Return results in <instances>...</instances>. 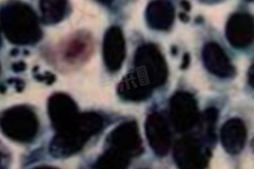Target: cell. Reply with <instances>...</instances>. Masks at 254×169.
Wrapping results in <instances>:
<instances>
[{"label": "cell", "instance_id": "cell-10", "mask_svg": "<svg viewBox=\"0 0 254 169\" xmlns=\"http://www.w3.org/2000/svg\"><path fill=\"white\" fill-rule=\"evenodd\" d=\"M103 60L111 72L118 71L126 57V42L120 27H111L105 33L103 44Z\"/></svg>", "mask_w": 254, "mask_h": 169}, {"label": "cell", "instance_id": "cell-16", "mask_svg": "<svg viewBox=\"0 0 254 169\" xmlns=\"http://www.w3.org/2000/svg\"><path fill=\"white\" fill-rule=\"evenodd\" d=\"M153 89L142 82L136 72L125 76L118 85L119 96L126 101L142 102L151 97Z\"/></svg>", "mask_w": 254, "mask_h": 169}, {"label": "cell", "instance_id": "cell-21", "mask_svg": "<svg viewBox=\"0 0 254 169\" xmlns=\"http://www.w3.org/2000/svg\"><path fill=\"white\" fill-rule=\"evenodd\" d=\"M26 68H27V66L23 62H18L12 65V69L15 72H23L26 70Z\"/></svg>", "mask_w": 254, "mask_h": 169}, {"label": "cell", "instance_id": "cell-27", "mask_svg": "<svg viewBox=\"0 0 254 169\" xmlns=\"http://www.w3.org/2000/svg\"><path fill=\"white\" fill-rule=\"evenodd\" d=\"M1 153H0V163H1Z\"/></svg>", "mask_w": 254, "mask_h": 169}, {"label": "cell", "instance_id": "cell-28", "mask_svg": "<svg viewBox=\"0 0 254 169\" xmlns=\"http://www.w3.org/2000/svg\"><path fill=\"white\" fill-rule=\"evenodd\" d=\"M0 44H1V39H0Z\"/></svg>", "mask_w": 254, "mask_h": 169}, {"label": "cell", "instance_id": "cell-7", "mask_svg": "<svg viewBox=\"0 0 254 169\" xmlns=\"http://www.w3.org/2000/svg\"><path fill=\"white\" fill-rule=\"evenodd\" d=\"M174 160L181 169H199L207 166L210 150L204 148L196 137L187 136L179 139L174 148Z\"/></svg>", "mask_w": 254, "mask_h": 169}, {"label": "cell", "instance_id": "cell-18", "mask_svg": "<svg viewBox=\"0 0 254 169\" xmlns=\"http://www.w3.org/2000/svg\"><path fill=\"white\" fill-rule=\"evenodd\" d=\"M129 165V159L118 152L107 149L103 155L98 158L94 167L96 169H126Z\"/></svg>", "mask_w": 254, "mask_h": 169}, {"label": "cell", "instance_id": "cell-4", "mask_svg": "<svg viewBox=\"0 0 254 169\" xmlns=\"http://www.w3.org/2000/svg\"><path fill=\"white\" fill-rule=\"evenodd\" d=\"M136 74L152 89L164 85L168 77V68L156 46L144 44L136 50L133 61Z\"/></svg>", "mask_w": 254, "mask_h": 169}, {"label": "cell", "instance_id": "cell-14", "mask_svg": "<svg viewBox=\"0 0 254 169\" xmlns=\"http://www.w3.org/2000/svg\"><path fill=\"white\" fill-rule=\"evenodd\" d=\"M222 146L226 152L236 155L242 152L246 145L247 129L240 118H231L222 126L220 131Z\"/></svg>", "mask_w": 254, "mask_h": 169}, {"label": "cell", "instance_id": "cell-13", "mask_svg": "<svg viewBox=\"0 0 254 169\" xmlns=\"http://www.w3.org/2000/svg\"><path fill=\"white\" fill-rule=\"evenodd\" d=\"M93 50V42L88 33H76L68 39L61 48L64 60L70 64L83 62L88 59Z\"/></svg>", "mask_w": 254, "mask_h": 169}, {"label": "cell", "instance_id": "cell-23", "mask_svg": "<svg viewBox=\"0 0 254 169\" xmlns=\"http://www.w3.org/2000/svg\"><path fill=\"white\" fill-rule=\"evenodd\" d=\"M189 62H190V57H189V55L188 54H186L184 56V58H183V64H182L181 68L183 69H185V68H187V66H189Z\"/></svg>", "mask_w": 254, "mask_h": 169}, {"label": "cell", "instance_id": "cell-2", "mask_svg": "<svg viewBox=\"0 0 254 169\" xmlns=\"http://www.w3.org/2000/svg\"><path fill=\"white\" fill-rule=\"evenodd\" d=\"M0 25L7 40L15 45H34L42 38L37 14L20 1H12L0 10Z\"/></svg>", "mask_w": 254, "mask_h": 169}, {"label": "cell", "instance_id": "cell-3", "mask_svg": "<svg viewBox=\"0 0 254 169\" xmlns=\"http://www.w3.org/2000/svg\"><path fill=\"white\" fill-rule=\"evenodd\" d=\"M39 126L36 114L26 106L10 108L0 114V129L15 142H31L38 134Z\"/></svg>", "mask_w": 254, "mask_h": 169}, {"label": "cell", "instance_id": "cell-1", "mask_svg": "<svg viewBox=\"0 0 254 169\" xmlns=\"http://www.w3.org/2000/svg\"><path fill=\"white\" fill-rule=\"evenodd\" d=\"M103 126V118L97 113H79L73 121L57 132L50 144L51 155L56 159H64L80 152Z\"/></svg>", "mask_w": 254, "mask_h": 169}, {"label": "cell", "instance_id": "cell-25", "mask_svg": "<svg viewBox=\"0 0 254 169\" xmlns=\"http://www.w3.org/2000/svg\"><path fill=\"white\" fill-rule=\"evenodd\" d=\"M183 3H184L183 7H184L187 10H189V9H190V4H189L188 1H183Z\"/></svg>", "mask_w": 254, "mask_h": 169}, {"label": "cell", "instance_id": "cell-9", "mask_svg": "<svg viewBox=\"0 0 254 169\" xmlns=\"http://www.w3.org/2000/svg\"><path fill=\"white\" fill-rule=\"evenodd\" d=\"M145 133L149 146L156 155L168 154L171 145V132L166 118L159 113H153L146 118Z\"/></svg>", "mask_w": 254, "mask_h": 169}, {"label": "cell", "instance_id": "cell-8", "mask_svg": "<svg viewBox=\"0 0 254 169\" xmlns=\"http://www.w3.org/2000/svg\"><path fill=\"white\" fill-rule=\"evenodd\" d=\"M48 113L56 131L70 123L79 114L75 101L67 94L56 93L48 101Z\"/></svg>", "mask_w": 254, "mask_h": 169}, {"label": "cell", "instance_id": "cell-11", "mask_svg": "<svg viewBox=\"0 0 254 169\" xmlns=\"http://www.w3.org/2000/svg\"><path fill=\"white\" fill-rule=\"evenodd\" d=\"M226 36L230 44L237 49H244L253 42L254 18L250 14L237 13L228 20Z\"/></svg>", "mask_w": 254, "mask_h": 169}, {"label": "cell", "instance_id": "cell-24", "mask_svg": "<svg viewBox=\"0 0 254 169\" xmlns=\"http://www.w3.org/2000/svg\"><path fill=\"white\" fill-rule=\"evenodd\" d=\"M249 82L251 86H254V65H252L251 68L250 69L249 74Z\"/></svg>", "mask_w": 254, "mask_h": 169}, {"label": "cell", "instance_id": "cell-5", "mask_svg": "<svg viewBox=\"0 0 254 169\" xmlns=\"http://www.w3.org/2000/svg\"><path fill=\"white\" fill-rule=\"evenodd\" d=\"M107 146L129 159L140 156L144 149L136 122H126L115 128L107 137Z\"/></svg>", "mask_w": 254, "mask_h": 169}, {"label": "cell", "instance_id": "cell-29", "mask_svg": "<svg viewBox=\"0 0 254 169\" xmlns=\"http://www.w3.org/2000/svg\"><path fill=\"white\" fill-rule=\"evenodd\" d=\"M0 70H1V68H0Z\"/></svg>", "mask_w": 254, "mask_h": 169}, {"label": "cell", "instance_id": "cell-19", "mask_svg": "<svg viewBox=\"0 0 254 169\" xmlns=\"http://www.w3.org/2000/svg\"><path fill=\"white\" fill-rule=\"evenodd\" d=\"M218 111L215 108H209L199 116V121H201V130L203 132L204 139L209 144L216 142V136L215 129L218 121Z\"/></svg>", "mask_w": 254, "mask_h": 169}, {"label": "cell", "instance_id": "cell-12", "mask_svg": "<svg viewBox=\"0 0 254 169\" xmlns=\"http://www.w3.org/2000/svg\"><path fill=\"white\" fill-rule=\"evenodd\" d=\"M203 60L205 68L216 77H234L236 72L234 66L224 50L216 43H208L204 46Z\"/></svg>", "mask_w": 254, "mask_h": 169}, {"label": "cell", "instance_id": "cell-17", "mask_svg": "<svg viewBox=\"0 0 254 169\" xmlns=\"http://www.w3.org/2000/svg\"><path fill=\"white\" fill-rule=\"evenodd\" d=\"M68 0H40V10L42 20L46 25L60 23L66 16Z\"/></svg>", "mask_w": 254, "mask_h": 169}, {"label": "cell", "instance_id": "cell-15", "mask_svg": "<svg viewBox=\"0 0 254 169\" xmlns=\"http://www.w3.org/2000/svg\"><path fill=\"white\" fill-rule=\"evenodd\" d=\"M174 16L173 5L168 0H153L146 10V23L155 30H168L174 23Z\"/></svg>", "mask_w": 254, "mask_h": 169}, {"label": "cell", "instance_id": "cell-22", "mask_svg": "<svg viewBox=\"0 0 254 169\" xmlns=\"http://www.w3.org/2000/svg\"><path fill=\"white\" fill-rule=\"evenodd\" d=\"M13 83H15L16 89H17L18 92H21L23 90L25 84H24L23 81L19 79H13Z\"/></svg>", "mask_w": 254, "mask_h": 169}, {"label": "cell", "instance_id": "cell-20", "mask_svg": "<svg viewBox=\"0 0 254 169\" xmlns=\"http://www.w3.org/2000/svg\"><path fill=\"white\" fill-rule=\"evenodd\" d=\"M36 79L40 81L46 82L48 85H51L55 82L56 80L55 76L50 72H46L44 75H39L36 76Z\"/></svg>", "mask_w": 254, "mask_h": 169}, {"label": "cell", "instance_id": "cell-6", "mask_svg": "<svg viewBox=\"0 0 254 169\" xmlns=\"http://www.w3.org/2000/svg\"><path fill=\"white\" fill-rule=\"evenodd\" d=\"M199 109L195 99L186 92L176 93L170 101V118L179 133L191 130L199 122Z\"/></svg>", "mask_w": 254, "mask_h": 169}, {"label": "cell", "instance_id": "cell-26", "mask_svg": "<svg viewBox=\"0 0 254 169\" xmlns=\"http://www.w3.org/2000/svg\"><path fill=\"white\" fill-rule=\"evenodd\" d=\"M97 1L103 3H105V4H108V3L112 2L114 0H97Z\"/></svg>", "mask_w": 254, "mask_h": 169}]
</instances>
